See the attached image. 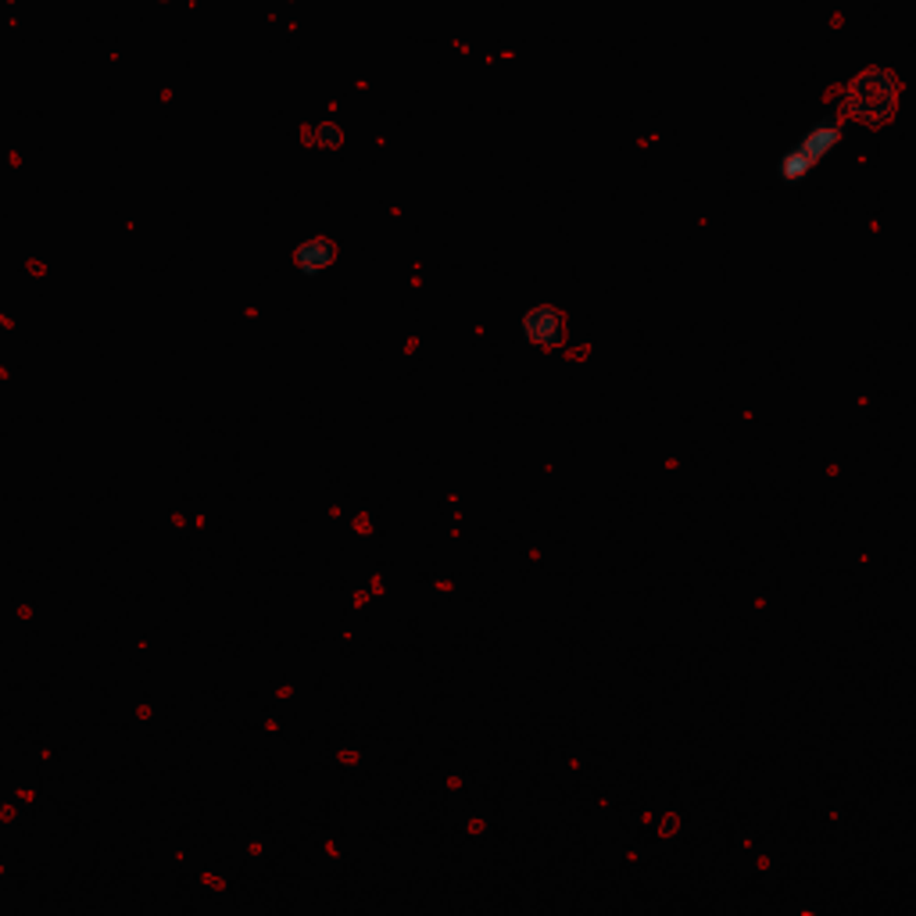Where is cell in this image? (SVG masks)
Listing matches in <instances>:
<instances>
[{
    "label": "cell",
    "instance_id": "2",
    "mask_svg": "<svg viewBox=\"0 0 916 916\" xmlns=\"http://www.w3.org/2000/svg\"><path fill=\"white\" fill-rule=\"evenodd\" d=\"M520 330H523V337L531 341V344L548 347L555 341H562V312H559V308H548V305L526 308Z\"/></svg>",
    "mask_w": 916,
    "mask_h": 916
},
{
    "label": "cell",
    "instance_id": "1",
    "mask_svg": "<svg viewBox=\"0 0 916 916\" xmlns=\"http://www.w3.org/2000/svg\"><path fill=\"white\" fill-rule=\"evenodd\" d=\"M895 97H899V83L892 72L863 69L859 75H853V80L845 83L842 97H837V108L856 122L881 126L888 115L895 111Z\"/></svg>",
    "mask_w": 916,
    "mask_h": 916
}]
</instances>
